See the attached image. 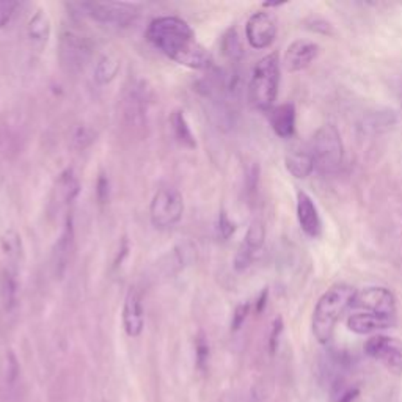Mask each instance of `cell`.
Instances as JSON below:
<instances>
[{"label":"cell","mask_w":402,"mask_h":402,"mask_svg":"<svg viewBox=\"0 0 402 402\" xmlns=\"http://www.w3.org/2000/svg\"><path fill=\"white\" fill-rule=\"evenodd\" d=\"M146 40L155 49L182 67L200 71L214 68L212 55L201 46L189 24L178 16H159L146 28Z\"/></svg>","instance_id":"6da1fadb"},{"label":"cell","mask_w":402,"mask_h":402,"mask_svg":"<svg viewBox=\"0 0 402 402\" xmlns=\"http://www.w3.org/2000/svg\"><path fill=\"white\" fill-rule=\"evenodd\" d=\"M357 289L346 285V283H338L325 291L321 299L317 300L313 311V335L321 344H329L332 340L336 322L344 315L347 310H351L352 302L356 299Z\"/></svg>","instance_id":"7a4b0ae2"},{"label":"cell","mask_w":402,"mask_h":402,"mask_svg":"<svg viewBox=\"0 0 402 402\" xmlns=\"http://www.w3.org/2000/svg\"><path fill=\"white\" fill-rule=\"evenodd\" d=\"M280 87V60L279 54H269L259 60L253 68L248 96L258 110L269 112L274 107Z\"/></svg>","instance_id":"3957f363"},{"label":"cell","mask_w":402,"mask_h":402,"mask_svg":"<svg viewBox=\"0 0 402 402\" xmlns=\"http://www.w3.org/2000/svg\"><path fill=\"white\" fill-rule=\"evenodd\" d=\"M311 156L315 168L322 175H333L340 170L344 159L341 135L333 124H324L311 140Z\"/></svg>","instance_id":"277c9868"},{"label":"cell","mask_w":402,"mask_h":402,"mask_svg":"<svg viewBox=\"0 0 402 402\" xmlns=\"http://www.w3.org/2000/svg\"><path fill=\"white\" fill-rule=\"evenodd\" d=\"M184 198L178 189L165 186L155 193L150 204V218L152 227L159 231H168L182 220Z\"/></svg>","instance_id":"5b68a950"},{"label":"cell","mask_w":402,"mask_h":402,"mask_svg":"<svg viewBox=\"0 0 402 402\" xmlns=\"http://www.w3.org/2000/svg\"><path fill=\"white\" fill-rule=\"evenodd\" d=\"M80 13L109 27L124 28L139 19V7L128 2H82L78 3Z\"/></svg>","instance_id":"8992f818"},{"label":"cell","mask_w":402,"mask_h":402,"mask_svg":"<svg viewBox=\"0 0 402 402\" xmlns=\"http://www.w3.org/2000/svg\"><path fill=\"white\" fill-rule=\"evenodd\" d=\"M151 90L146 82L135 80L126 88L123 98V116L129 128L143 129L148 123V109L151 103Z\"/></svg>","instance_id":"52a82bcc"},{"label":"cell","mask_w":402,"mask_h":402,"mask_svg":"<svg viewBox=\"0 0 402 402\" xmlns=\"http://www.w3.org/2000/svg\"><path fill=\"white\" fill-rule=\"evenodd\" d=\"M58 57H60L63 68H67L71 73H79V71L87 67L91 57L90 41L84 35L76 33L73 30L63 32L60 37Z\"/></svg>","instance_id":"ba28073f"},{"label":"cell","mask_w":402,"mask_h":402,"mask_svg":"<svg viewBox=\"0 0 402 402\" xmlns=\"http://www.w3.org/2000/svg\"><path fill=\"white\" fill-rule=\"evenodd\" d=\"M365 353L382 363L388 371L402 372V341L388 335H374L365 342Z\"/></svg>","instance_id":"9c48e42d"},{"label":"cell","mask_w":402,"mask_h":402,"mask_svg":"<svg viewBox=\"0 0 402 402\" xmlns=\"http://www.w3.org/2000/svg\"><path fill=\"white\" fill-rule=\"evenodd\" d=\"M352 311L374 313V315L396 316V297L387 288L369 286L357 291L351 306Z\"/></svg>","instance_id":"30bf717a"},{"label":"cell","mask_w":402,"mask_h":402,"mask_svg":"<svg viewBox=\"0 0 402 402\" xmlns=\"http://www.w3.org/2000/svg\"><path fill=\"white\" fill-rule=\"evenodd\" d=\"M245 38L253 49H268L277 38V22L268 11H256L245 24Z\"/></svg>","instance_id":"8fae6325"},{"label":"cell","mask_w":402,"mask_h":402,"mask_svg":"<svg viewBox=\"0 0 402 402\" xmlns=\"http://www.w3.org/2000/svg\"><path fill=\"white\" fill-rule=\"evenodd\" d=\"M265 239V228L261 222H252L247 229V234L242 242L238 253L234 256V269L242 272L248 269L252 263L255 261L258 253L261 252Z\"/></svg>","instance_id":"7c38bea8"},{"label":"cell","mask_w":402,"mask_h":402,"mask_svg":"<svg viewBox=\"0 0 402 402\" xmlns=\"http://www.w3.org/2000/svg\"><path fill=\"white\" fill-rule=\"evenodd\" d=\"M123 327L129 338H139L145 329V308L139 289L131 288L123 304Z\"/></svg>","instance_id":"4fadbf2b"},{"label":"cell","mask_w":402,"mask_h":402,"mask_svg":"<svg viewBox=\"0 0 402 402\" xmlns=\"http://www.w3.org/2000/svg\"><path fill=\"white\" fill-rule=\"evenodd\" d=\"M396 325V316L374 315V313L352 311L347 317V329L357 335H374L383 330L393 329Z\"/></svg>","instance_id":"5bb4252c"},{"label":"cell","mask_w":402,"mask_h":402,"mask_svg":"<svg viewBox=\"0 0 402 402\" xmlns=\"http://www.w3.org/2000/svg\"><path fill=\"white\" fill-rule=\"evenodd\" d=\"M319 55V46L310 40H295L286 49L283 64L289 73H299L310 67Z\"/></svg>","instance_id":"9a60e30c"},{"label":"cell","mask_w":402,"mask_h":402,"mask_svg":"<svg viewBox=\"0 0 402 402\" xmlns=\"http://www.w3.org/2000/svg\"><path fill=\"white\" fill-rule=\"evenodd\" d=\"M297 220L306 236L310 238H319L322 231V222L319 216L317 206L308 193L299 192L297 193Z\"/></svg>","instance_id":"2e32d148"},{"label":"cell","mask_w":402,"mask_h":402,"mask_svg":"<svg viewBox=\"0 0 402 402\" xmlns=\"http://www.w3.org/2000/svg\"><path fill=\"white\" fill-rule=\"evenodd\" d=\"M198 250L192 242H181V244L176 245L173 250H171L167 256H165L162 261L164 265L162 269L165 272V275H175L178 272L184 270L189 265H192L197 261Z\"/></svg>","instance_id":"e0dca14e"},{"label":"cell","mask_w":402,"mask_h":402,"mask_svg":"<svg viewBox=\"0 0 402 402\" xmlns=\"http://www.w3.org/2000/svg\"><path fill=\"white\" fill-rule=\"evenodd\" d=\"M80 182L78 176L74 175L73 168L63 170L55 181L54 191H52V203L57 204V208H63L79 197Z\"/></svg>","instance_id":"ac0fdd59"},{"label":"cell","mask_w":402,"mask_h":402,"mask_svg":"<svg viewBox=\"0 0 402 402\" xmlns=\"http://www.w3.org/2000/svg\"><path fill=\"white\" fill-rule=\"evenodd\" d=\"M269 123L280 139H291L295 134V105L285 103L269 110Z\"/></svg>","instance_id":"d6986e66"},{"label":"cell","mask_w":402,"mask_h":402,"mask_svg":"<svg viewBox=\"0 0 402 402\" xmlns=\"http://www.w3.org/2000/svg\"><path fill=\"white\" fill-rule=\"evenodd\" d=\"M74 245V227H73V217L68 216L67 222H64V228L58 238L55 248H54V268L55 275L62 277L64 270L68 268L71 252H73Z\"/></svg>","instance_id":"ffe728a7"},{"label":"cell","mask_w":402,"mask_h":402,"mask_svg":"<svg viewBox=\"0 0 402 402\" xmlns=\"http://www.w3.org/2000/svg\"><path fill=\"white\" fill-rule=\"evenodd\" d=\"M51 33H52L51 17L47 15L46 10L38 8L27 24L28 38H30L35 46L43 47L47 44V41H49Z\"/></svg>","instance_id":"44dd1931"},{"label":"cell","mask_w":402,"mask_h":402,"mask_svg":"<svg viewBox=\"0 0 402 402\" xmlns=\"http://www.w3.org/2000/svg\"><path fill=\"white\" fill-rule=\"evenodd\" d=\"M286 170L294 178L305 180L315 170V161L310 151H291L285 159Z\"/></svg>","instance_id":"7402d4cb"},{"label":"cell","mask_w":402,"mask_h":402,"mask_svg":"<svg viewBox=\"0 0 402 402\" xmlns=\"http://www.w3.org/2000/svg\"><path fill=\"white\" fill-rule=\"evenodd\" d=\"M170 124H171V131H173L175 139L180 145H182L184 148H189V150L197 148V140H195L192 128L187 121L184 112L175 110L170 116Z\"/></svg>","instance_id":"603a6c76"},{"label":"cell","mask_w":402,"mask_h":402,"mask_svg":"<svg viewBox=\"0 0 402 402\" xmlns=\"http://www.w3.org/2000/svg\"><path fill=\"white\" fill-rule=\"evenodd\" d=\"M121 63L114 55H104L101 57L96 67H94V82L98 85L104 87L112 84L116 79L118 73H120Z\"/></svg>","instance_id":"cb8c5ba5"},{"label":"cell","mask_w":402,"mask_h":402,"mask_svg":"<svg viewBox=\"0 0 402 402\" xmlns=\"http://www.w3.org/2000/svg\"><path fill=\"white\" fill-rule=\"evenodd\" d=\"M0 248L10 264H17L24 256L22 238L16 229H7L0 236Z\"/></svg>","instance_id":"d4e9b609"},{"label":"cell","mask_w":402,"mask_h":402,"mask_svg":"<svg viewBox=\"0 0 402 402\" xmlns=\"http://www.w3.org/2000/svg\"><path fill=\"white\" fill-rule=\"evenodd\" d=\"M0 292H2L3 304L8 306L15 305L16 292H17V281H16V269H7L2 274V285H0Z\"/></svg>","instance_id":"484cf974"},{"label":"cell","mask_w":402,"mask_h":402,"mask_svg":"<svg viewBox=\"0 0 402 402\" xmlns=\"http://www.w3.org/2000/svg\"><path fill=\"white\" fill-rule=\"evenodd\" d=\"M195 363H197V368L201 372H204L206 369H208L209 342L203 333H198L197 340H195Z\"/></svg>","instance_id":"4316f807"},{"label":"cell","mask_w":402,"mask_h":402,"mask_svg":"<svg viewBox=\"0 0 402 402\" xmlns=\"http://www.w3.org/2000/svg\"><path fill=\"white\" fill-rule=\"evenodd\" d=\"M236 231V223L229 218V216L223 209L218 212V220H217V234L218 238L227 241L231 238Z\"/></svg>","instance_id":"83f0119b"},{"label":"cell","mask_w":402,"mask_h":402,"mask_svg":"<svg viewBox=\"0 0 402 402\" xmlns=\"http://www.w3.org/2000/svg\"><path fill=\"white\" fill-rule=\"evenodd\" d=\"M19 3L15 0H0V28L8 26Z\"/></svg>","instance_id":"f1b7e54d"},{"label":"cell","mask_w":402,"mask_h":402,"mask_svg":"<svg viewBox=\"0 0 402 402\" xmlns=\"http://www.w3.org/2000/svg\"><path fill=\"white\" fill-rule=\"evenodd\" d=\"M225 51L228 52V55L238 60L239 57H242V47L238 40V35H236L234 30L229 32L227 37H225Z\"/></svg>","instance_id":"f546056e"},{"label":"cell","mask_w":402,"mask_h":402,"mask_svg":"<svg viewBox=\"0 0 402 402\" xmlns=\"http://www.w3.org/2000/svg\"><path fill=\"white\" fill-rule=\"evenodd\" d=\"M248 313H250V304H248V302H244V304L236 306V310L233 313V321H231L233 332H238V330L242 327V324L245 322Z\"/></svg>","instance_id":"4dcf8cb0"},{"label":"cell","mask_w":402,"mask_h":402,"mask_svg":"<svg viewBox=\"0 0 402 402\" xmlns=\"http://www.w3.org/2000/svg\"><path fill=\"white\" fill-rule=\"evenodd\" d=\"M93 139H94V134L85 126L78 128V131H76V134H74V143L78 148H82V150H84L85 146L90 145Z\"/></svg>","instance_id":"1f68e13d"},{"label":"cell","mask_w":402,"mask_h":402,"mask_svg":"<svg viewBox=\"0 0 402 402\" xmlns=\"http://www.w3.org/2000/svg\"><path fill=\"white\" fill-rule=\"evenodd\" d=\"M281 332H283V321H281V317H277L274 324H272V332L269 338V349L272 353H275L277 347H279V338Z\"/></svg>","instance_id":"d6a6232c"},{"label":"cell","mask_w":402,"mask_h":402,"mask_svg":"<svg viewBox=\"0 0 402 402\" xmlns=\"http://www.w3.org/2000/svg\"><path fill=\"white\" fill-rule=\"evenodd\" d=\"M96 193L99 201H105L109 198V180L105 178L104 175H101V178L98 180V186H96Z\"/></svg>","instance_id":"836d02e7"},{"label":"cell","mask_w":402,"mask_h":402,"mask_svg":"<svg viewBox=\"0 0 402 402\" xmlns=\"http://www.w3.org/2000/svg\"><path fill=\"white\" fill-rule=\"evenodd\" d=\"M268 289H264V291L261 292V295H259L258 300H256V311L258 313H261L264 308H265V302H268Z\"/></svg>","instance_id":"e575fe53"},{"label":"cell","mask_w":402,"mask_h":402,"mask_svg":"<svg viewBox=\"0 0 402 402\" xmlns=\"http://www.w3.org/2000/svg\"><path fill=\"white\" fill-rule=\"evenodd\" d=\"M357 394H358V390H349L347 393H344L340 398V402H352L353 399L357 398Z\"/></svg>","instance_id":"d590c367"},{"label":"cell","mask_w":402,"mask_h":402,"mask_svg":"<svg viewBox=\"0 0 402 402\" xmlns=\"http://www.w3.org/2000/svg\"><path fill=\"white\" fill-rule=\"evenodd\" d=\"M121 250H123L121 255L126 256V255H128V252H129V245H128V241H126V239L123 241V248H121ZM121 263H123V258L118 256V258H116V261H115V265H121Z\"/></svg>","instance_id":"8d00e7d4"}]
</instances>
